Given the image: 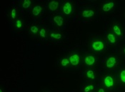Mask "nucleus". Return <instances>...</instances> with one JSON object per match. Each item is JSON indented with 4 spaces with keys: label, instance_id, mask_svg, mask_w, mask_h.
I'll return each instance as SVG.
<instances>
[{
    "label": "nucleus",
    "instance_id": "dca6fc26",
    "mask_svg": "<svg viewBox=\"0 0 125 92\" xmlns=\"http://www.w3.org/2000/svg\"><path fill=\"white\" fill-rule=\"evenodd\" d=\"M70 63V62H69V58H67V57H64V58H63L62 60H61V66L62 67H67V65H69Z\"/></svg>",
    "mask_w": 125,
    "mask_h": 92
},
{
    "label": "nucleus",
    "instance_id": "20e7f679",
    "mask_svg": "<svg viewBox=\"0 0 125 92\" xmlns=\"http://www.w3.org/2000/svg\"><path fill=\"white\" fill-rule=\"evenodd\" d=\"M116 64V58L114 56H110L106 61V67L108 69H112Z\"/></svg>",
    "mask_w": 125,
    "mask_h": 92
},
{
    "label": "nucleus",
    "instance_id": "ddd939ff",
    "mask_svg": "<svg viewBox=\"0 0 125 92\" xmlns=\"http://www.w3.org/2000/svg\"><path fill=\"white\" fill-rule=\"evenodd\" d=\"M107 40L108 41L111 43V44H115L116 42V36L115 35V33H109L106 36Z\"/></svg>",
    "mask_w": 125,
    "mask_h": 92
},
{
    "label": "nucleus",
    "instance_id": "6ab92c4d",
    "mask_svg": "<svg viewBox=\"0 0 125 92\" xmlns=\"http://www.w3.org/2000/svg\"><path fill=\"white\" fill-rule=\"evenodd\" d=\"M15 27L17 28V29H20L22 27V25H23V23H22V21L21 19H18L15 21Z\"/></svg>",
    "mask_w": 125,
    "mask_h": 92
},
{
    "label": "nucleus",
    "instance_id": "aec40b11",
    "mask_svg": "<svg viewBox=\"0 0 125 92\" xmlns=\"http://www.w3.org/2000/svg\"><path fill=\"white\" fill-rule=\"evenodd\" d=\"M119 77H120V81L122 83L125 84V69H123L119 74Z\"/></svg>",
    "mask_w": 125,
    "mask_h": 92
},
{
    "label": "nucleus",
    "instance_id": "0eeeda50",
    "mask_svg": "<svg viewBox=\"0 0 125 92\" xmlns=\"http://www.w3.org/2000/svg\"><path fill=\"white\" fill-rule=\"evenodd\" d=\"M59 2L58 1H56V0L51 1H49L48 4L49 10L50 11H55L59 8Z\"/></svg>",
    "mask_w": 125,
    "mask_h": 92
},
{
    "label": "nucleus",
    "instance_id": "f257e3e1",
    "mask_svg": "<svg viewBox=\"0 0 125 92\" xmlns=\"http://www.w3.org/2000/svg\"><path fill=\"white\" fill-rule=\"evenodd\" d=\"M92 48L96 52H101L104 50L105 44L104 42L101 40H96L93 41L92 44Z\"/></svg>",
    "mask_w": 125,
    "mask_h": 92
},
{
    "label": "nucleus",
    "instance_id": "5701e85b",
    "mask_svg": "<svg viewBox=\"0 0 125 92\" xmlns=\"http://www.w3.org/2000/svg\"><path fill=\"white\" fill-rule=\"evenodd\" d=\"M11 17L12 19H15L16 16H17V11L15 9H12L11 11Z\"/></svg>",
    "mask_w": 125,
    "mask_h": 92
},
{
    "label": "nucleus",
    "instance_id": "f8f14e48",
    "mask_svg": "<svg viewBox=\"0 0 125 92\" xmlns=\"http://www.w3.org/2000/svg\"><path fill=\"white\" fill-rule=\"evenodd\" d=\"M112 31L115 33V36H121L122 35V29H121V27L119 24H115L112 27Z\"/></svg>",
    "mask_w": 125,
    "mask_h": 92
},
{
    "label": "nucleus",
    "instance_id": "f03ea898",
    "mask_svg": "<svg viewBox=\"0 0 125 92\" xmlns=\"http://www.w3.org/2000/svg\"><path fill=\"white\" fill-rule=\"evenodd\" d=\"M103 84H104V86H106L107 89H112V88H114V86L115 85V81L112 76L106 75L105 77L104 78Z\"/></svg>",
    "mask_w": 125,
    "mask_h": 92
},
{
    "label": "nucleus",
    "instance_id": "9d476101",
    "mask_svg": "<svg viewBox=\"0 0 125 92\" xmlns=\"http://www.w3.org/2000/svg\"><path fill=\"white\" fill-rule=\"evenodd\" d=\"M94 15V11L92 9H86L82 12V16L84 18H90Z\"/></svg>",
    "mask_w": 125,
    "mask_h": 92
},
{
    "label": "nucleus",
    "instance_id": "6e6552de",
    "mask_svg": "<svg viewBox=\"0 0 125 92\" xmlns=\"http://www.w3.org/2000/svg\"><path fill=\"white\" fill-rule=\"evenodd\" d=\"M53 21L55 23V25H57L59 27H62L64 24V18L59 15H57L54 16Z\"/></svg>",
    "mask_w": 125,
    "mask_h": 92
},
{
    "label": "nucleus",
    "instance_id": "1a4fd4ad",
    "mask_svg": "<svg viewBox=\"0 0 125 92\" xmlns=\"http://www.w3.org/2000/svg\"><path fill=\"white\" fill-rule=\"evenodd\" d=\"M115 1H109L106 2L105 4H104V5L102 6V10L105 12L109 11L111 9H112L115 7Z\"/></svg>",
    "mask_w": 125,
    "mask_h": 92
},
{
    "label": "nucleus",
    "instance_id": "393cba45",
    "mask_svg": "<svg viewBox=\"0 0 125 92\" xmlns=\"http://www.w3.org/2000/svg\"><path fill=\"white\" fill-rule=\"evenodd\" d=\"M0 92H4V91H3V89H0Z\"/></svg>",
    "mask_w": 125,
    "mask_h": 92
},
{
    "label": "nucleus",
    "instance_id": "412c9836",
    "mask_svg": "<svg viewBox=\"0 0 125 92\" xmlns=\"http://www.w3.org/2000/svg\"><path fill=\"white\" fill-rule=\"evenodd\" d=\"M94 89V85H87V86H85L84 89V92H90Z\"/></svg>",
    "mask_w": 125,
    "mask_h": 92
},
{
    "label": "nucleus",
    "instance_id": "4be33fe9",
    "mask_svg": "<svg viewBox=\"0 0 125 92\" xmlns=\"http://www.w3.org/2000/svg\"><path fill=\"white\" fill-rule=\"evenodd\" d=\"M30 31H31V32L32 33L37 34V33H38L39 30V28L37 26H31V28H30Z\"/></svg>",
    "mask_w": 125,
    "mask_h": 92
},
{
    "label": "nucleus",
    "instance_id": "423d86ee",
    "mask_svg": "<svg viewBox=\"0 0 125 92\" xmlns=\"http://www.w3.org/2000/svg\"><path fill=\"white\" fill-rule=\"evenodd\" d=\"M84 63L87 64V66H92L95 64L96 62V59L95 57L92 55H87L85 57H84Z\"/></svg>",
    "mask_w": 125,
    "mask_h": 92
},
{
    "label": "nucleus",
    "instance_id": "b1692460",
    "mask_svg": "<svg viewBox=\"0 0 125 92\" xmlns=\"http://www.w3.org/2000/svg\"><path fill=\"white\" fill-rule=\"evenodd\" d=\"M98 92H105V91H104V89L103 88H100V89L98 90Z\"/></svg>",
    "mask_w": 125,
    "mask_h": 92
},
{
    "label": "nucleus",
    "instance_id": "39448f33",
    "mask_svg": "<svg viewBox=\"0 0 125 92\" xmlns=\"http://www.w3.org/2000/svg\"><path fill=\"white\" fill-rule=\"evenodd\" d=\"M69 60L70 64L72 65L77 66L80 62V56L77 53H75V54H73V55H71L69 57Z\"/></svg>",
    "mask_w": 125,
    "mask_h": 92
},
{
    "label": "nucleus",
    "instance_id": "2eb2a0df",
    "mask_svg": "<svg viewBox=\"0 0 125 92\" xmlns=\"http://www.w3.org/2000/svg\"><path fill=\"white\" fill-rule=\"evenodd\" d=\"M39 36L43 38H45L47 36V30L44 28H42L40 30H39Z\"/></svg>",
    "mask_w": 125,
    "mask_h": 92
},
{
    "label": "nucleus",
    "instance_id": "a211bd4d",
    "mask_svg": "<svg viewBox=\"0 0 125 92\" xmlns=\"http://www.w3.org/2000/svg\"><path fill=\"white\" fill-rule=\"evenodd\" d=\"M50 36L54 39H57V40H59V39H61L62 38V34L59 33H55V32H53L50 34Z\"/></svg>",
    "mask_w": 125,
    "mask_h": 92
},
{
    "label": "nucleus",
    "instance_id": "7ed1b4c3",
    "mask_svg": "<svg viewBox=\"0 0 125 92\" xmlns=\"http://www.w3.org/2000/svg\"><path fill=\"white\" fill-rule=\"evenodd\" d=\"M73 11V5L71 1H67L63 4L62 11L64 15H70Z\"/></svg>",
    "mask_w": 125,
    "mask_h": 92
},
{
    "label": "nucleus",
    "instance_id": "a878e982",
    "mask_svg": "<svg viewBox=\"0 0 125 92\" xmlns=\"http://www.w3.org/2000/svg\"><path fill=\"white\" fill-rule=\"evenodd\" d=\"M123 51H124V54H125V48H124V50H123Z\"/></svg>",
    "mask_w": 125,
    "mask_h": 92
},
{
    "label": "nucleus",
    "instance_id": "f3484780",
    "mask_svg": "<svg viewBox=\"0 0 125 92\" xmlns=\"http://www.w3.org/2000/svg\"><path fill=\"white\" fill-rule=\"evenodd\" d=\"M31 4V0H24L23 4H22V7L24 9H28L30 5Z\"/></svg>",
    "mask_w": 125,
    "mask_h": 92
},
{
    "label": "nucleus",
    "instance_id": "4468645a",
    "mask_svg": "<svg viewBox=\"0 0 125 92\" xmlns=\"http://www.w3.org/2000/svg\"><path fill=\"white\" fill-rule=\"evenodd\" d=\"M86 76L87 78L90 79H95V75H94V72L93 70L92 69H88L86 72Z\"/></svg>",
    "mask_w": 125,
    "mask_h": 92
},
{
    "label": "nucleus",
    "instance_id": "9b49d317",
    "mask_svg": "<svg viewBox=\"0 0 125 92\" xmlns=\"http://www.w3.org/2000/svg\"><path fill=\"white\" fill-rule=\"evenodd\" d=\"M42 7L40 5H37V6L34 7L31 10L32 15L34 16H38L39 15L42 13Z\"/></svg>",
    "mask_w": 125,
    "mask_h": 92
}]
</instances>
